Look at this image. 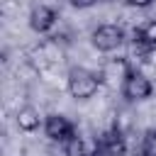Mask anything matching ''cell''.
<instances>
[{"mask_svg": "<svg viewBox=\"0 0 156 156\" xmlns=\"http://www.w3.org/2000/svg\"><path fill=\"white\" fill-rule=\"evenodd\" d=\"M100 83H102L100 76L93 73V71H88V68H71V73H68V93L76 100L93 98L98 93Z\"/></svg>", "mask_w": 156, "mask_h": 156, "instance_id": "6da1fadb", "label": "cell"}, {"mask_svg": "<svg viewBox=\"0 0 156 156\" xmlns=\"http://www.w3.org/2000/svg\"><path fill=\"white\" fill-rule=\"evenodd\" d=\"M90 41H93V46H95L98 51H115V49H119L122 41H124V29H122L119 24H100V27L93 32Z\"/></svg>", "mask_w": 156, "mask_h": 156, "instance_id": "7a4b0ae2", "label": "cell"}, {"mask_svg": "<svg viewBox=\"0 0 156 156\" xmlns=\"http://www.w3.org/2000/svg\"><path fill=\"white\" fill-rule=\"evenodd\" d=\"M151 93H154V83H151V78H146L144 73H139V71H129V76L124 78V83H122V95L127 98V100H146V98H151Z\"/></svg>", "mask_w": 156, "mask_h": 156, "instance_id": "3957f363", "label": "cell"}, {"mask_svg": "<svg viewBox=\"0 0 156 156\" xmlns=\"http://www.w3.org/2000/svg\"><path fill=\"white\" fill-rule=\"evenodd\" d=\"M44 134H46L51 141L66 144L71 136H76V127H73V122H71L68 117H63V115H49V117L44 119Z\"/></svg>", "mask_w": 156, "mask_h": 156, "instance_id": "277c9868", "label": "cell"}, {"mask_svg": "<svg viewBox=\"0 0 156 156\" xmlns=\"http://www.w3.org/2000/svg\"><path fill=\"white\" fill-rule=\"evenodd\" d=\"M127 141L119 129H107L98 136V154L100 156H124Z\"/></svg>", "mask_w": 156, "mask_h": 156, "instance_id": "5b68a950", "label": "cell"}, {"mask_svg": "<svg viewBox=\"0 0 156 156\" xmlns=\"http://www.w3.org/2000/svg\"><path fill=\"white\" fill-rule=\"evenodd\" d=\"M63 154L66 156H98V139L76 134L63 144Z\"/></svg>", "mask_w": 156, "mask_h": 156, "instance_id": "8992f818", "label": "cell"}, {"mask_svg": "<svg viewBox=\"0 0 156 156\" xmlns=\"http://www.w3.org/2000/svg\"><path fill=\"white\" fill-rule=\"evenodd\" d=\"M56 20H58L56 10H51V7H46V5H39V7H34L32 15H29V27H32L34 32L44 34V32H49V29L56 24Z\"/></svg>", "mask_w": 156, "mask_h": 156, "instance_id": "52a82bcc", "label": "cell"}, {"mask_svg": "<svg viewBox=\"0 0 156 156\" xmlns=\"http://www.w3.org/2000/svg\"><path fill=\"white\" fill-rule=\"evenodd\" d=\"M15 122H17V127H20L22 132H34V129H39V124H41V115H39V110H37V107L24 105V107H20V110H17Z\"/></svg>", "mask_w": 156, "mask_h": 156, "instance_id": "ba28073f", "label": "cell"}, {"mask_svg": "<svg viewBox=\"0 0 156 156\" xmlns=\"http://www.w3.org/2000/svg\"><path fill=\"white\" fill-rule=\"evenodd\" d=\"M134 44L144 51V49H154L156 46V20L144 22L136 32H134Z\"/></svg>", "mask_w": 156, "mask_h": 156, "instance_id": "9c48e42d", "label": "cell"}, {"mask_svg": "<svg viewBox=\"0 0 156 156\" xmlns=\"http://www.w3.org/2000/svg\"><path fill=\"white\" fill-rule=\"evenodd\" d=\"M129 66L124 63V61H112V63H107L98 76H100V80H105V83H124V78L129 76Z\"/></svg>", "mask_w": 156, "mask_h": 156, "instance_id": "30bf717a", "label": "cell"}, {"mask_svg": "<svg viewBox=\"0 0 156 156\" xmlns=\"http://www.w3.org/2000/svg\"><path fill=\"white\" fill-rule=\"evenodd\" d=\"M139 73H144L146 78L156 76V46L141 51V71H139Z\"/></svg>", "mask_w": 156, "mask_h": 156, "instance_id": "8fae6325", "label": "cell"}, {"mask_svg": "<svg viewBox=\"0 0 156 156\" xmlns=\"http://www.w3.org/2000/svg\"><path fill=\"white\" fill-rule=\"evenodd\" d=\"M141 156H156V129L146 132V136L141 141Z\"/></svg>", "mask_w": 156, "mask_h": 156, "instance_id": "7c38bea8", "label": "cell"}, {"mask_svg": "<svg viewBox=\"0 0 156 156\" xmlns=\"http://www.w3.org/2000/svg\"><path fill=\"white\" fill-rule=\"evenodd\" d=\"M127 5H132V7H149L154 0H124Z\"/></svg>", "mask_w": 156, "mask_h": 156, "instance_id": "4fadbf2b", "label": "cell"}, {"mask_svg": "<svg viewBox=\"0 0 156 156\" xmlns=\"http://www.w3.org/2000/svg\"><path fill=\"white\" fill-rule=\"evenodd\" d=\"M68 2H71L73 7H90L95 0H68Z\"/></svg>", "mask_w": 156, "mask_h": 156, "instance_id": "5bb4252c", "label": "cell"}, {"mask_svg": "<svg viewBox=\"0 0 156 156\" xmlns=\"http://www.w3.org/2000/svg\"><path fill=\"white\" fill-rule=\"evenodd\" d=\"M95 2H102V0H95Z\"/></svg>", "mask_w": 156, "mask_h": 156, "instance_id": "9a60e30c", "label": "cell"}, {"mask_svg": "<svg viewBox=\"0 0 156 156\" xmlns=\"http://www.w3.org/2000/svg\"><path fill=\"white\" fill-rule=\"evenodd\" d=\"M98 156H100V154H98Z\"/></svg>", "mask_w": 156, "mask_h": 156, "instance_id": "2e32d148", "label": "cell"}]
</instances>
